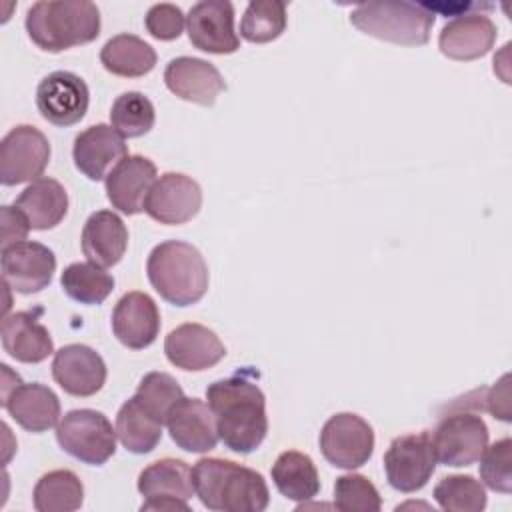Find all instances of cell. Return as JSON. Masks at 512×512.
I'll use <instances>...</instances> for the list:
<instances>
[{
	"label": "cell",
	"mask_w": 512,
	"mask_h": 512,
	"mask_svg": "<svg viewBox=\"0 0 512 512\" xmlns=\"http://www.w3.org/2000/svg\"><path fill=\"white\" fill-rule=\"evenodd\" d=\"M250 374L242 370L206 388V400L214 412L218 436L236 454L254 452L268 432L266 398Z\"/></svg>",
	"instance_id": "6da1fadb"
},
{
	"label": "cell",
	"mask_w": 512,
	"mask_h": 512,
	"mask_svg": "<svg viewBox=\"0 0 512 512\" xmlns=\"http://www.w3.org/2000/svg\"><path fill=\"white\" fill-rule=\"evenodd\" d=\"M194 492L214 512H262L270 492L260 472L224 458H200L192 468Z\"/></svg>",
	"instance_id": "7a4b0ae2"
},
{
	"label": "cell",
	"mask_w": 512,
	"mask_h": 512,
	"mask_svg": "<svg viewBox=\"0 0 512 512\" xmlns=\"http://www.w3.org/2000/svg\"><path fill=\"white\" fill-rule=\"evenodd\" d=\"M26 32L44 52L88 44L100 34V10L88 0H40L26 12Z\"/></svg>",
	"instance_id": "3957f363"
},
{
	"label": "cell",
	"mask_w": 512,
	"mask_h": 512,
	"mask_svg": "<svg viewBox=\"0 0 512 512\" xmlns=\"http://www.w3.org/2000/svg\"><path fill=\"white\" fill-rule=\"evenodd\" d=\"M146 274L152 288L174 306H192L208 290V264L202 252L182 240H166L152 248Z\"/></svg>",
	"instance_id": "277c9868"
},
{
	"label": "cell",
	"mask_w": 512,
	"mask_h": 512,
	"mask_svg": "<svg viewBox=\"0 0 512 512\" xmlns=\"http://www.w3.org/2000/svg\"><path fill=\"white\" fill-rule=\"evenodd\" d=\"M436 14L416 2H368L352 10L350 22L360 32L402 46H422L430 40Z\"/></svg>",
	"instance_id": "5b68a950"
},
{
	"label": "cell",
	"mask_w": 512,
	"mask_h": 512,
	"mask_svg": "<svg viewBox=\"0 0 512 512\" xmlns=\"http://www.w3.org/2000/svg\"><path fill=\"white\" fill-rule=\"evenodd\" d=\"M56 440L66 454L90 466H102L116 452V428L102 412L90 408L64 414L56 426Z\"/></svg>",
	"instance_id": "8992f818"
},
{
	"label": "cell",
	"mask_w": 512,
	"mask_h": 512,
	"mask_svg": "<svg viewBox=\"0 0 512 512\" xmlns=\"http://www.w3.org/2000/svg\"><path fill=\"white\" fill-rule=\"evenodd\" d=\"M430 438L436 462L454 468L470 466L488 446V426L474 412L454 410L440 418Z\"/></svg>",
	"instance_id": "52a82bcc"
},
{
	"label": "cell",
	"mask_w": 512,
	"mask_h": 512,
	"mask_svg": "<svg viewBox=\"0 0 512 512\" xmlns=\"http://www.w3.org/2000/svg\"><path fill=\"white\" fill-rule=\"evenodd\" d=\"M436 470V456L428 430L396 436L384 454L388 484L404 494L428 484Z\"/></svg>",
	"instance_id": "ba28073f"
},
{
	"label": "cell",
	"mask_w": 512,
	"mask_h": 512,
	"mask_svg": "<svg viewBox=\"0 0 512 512\" xmlns=\"http://www.w3.org/2000/svg\"><path fill=\"white\" fill-rule=\"evenodd\" d=\"M320 450L324 458L336 468H360L374 454V430L358 414H334L322 426Z\"/></svg>",
	"instance_id": "9c48e42d"
},
{
	"label": "cell",
	"mask_w": 512,
	"mask_h": 512,
	"mask_svg": "<svg viewBox=\"0 0 512 512\" xmlns=\"http://www.w3.org/2000/svg\"><path fill=\"white\" fill-rule=\"evenodd\" d=\"M48 162L50 142L30 124L14 126L0 142V182L4 186L38 180Z\"/></svg>",
	"instance_id": "30bf717a"
},
{
	"label": "cell",
	"mask_w": 512,
	"mask_h": 512,
	"mask_svg": "<svg viewBox=\"0 0 512 512\" xmlns=\"http://www.w3.org/2000/svg\"><path fill=\"white\" fill-rule=\"evenodd\" d=\"M138 492L144 496L140 510H184L194 492L192 468L176 458H162L146 466L138 476Z\"/></svg>",
	"instance_id": "8fae6325"
},
{
	"label": "cell",
	"mask_w": 512,
	"mask_h": 512,
	"mask_svg": "<svg viewBox=\"0 0 512 512\" xmlns=\"http://www.w3.org/2000/svg\"><path fill=\"white\" fill-rule=\"evenodd\" d=\"M90 92L86 82L68 70L44 76L36 88V108L54 126H72L86 116Z\"/></svg>",
	"instance_id": "7c38bea8"
},
{
	"label": "cell",
	"mask_w": 512,
	"mask_h": 512,
	"mask_svg": "<svg viewBox=\"0 0 512 512\" xmlns=\"http://www.w3.org/2000/svg\"><path fill=\"white\" fill-rule=\"evenodd\" d=\"M200 206V184L186 174L166 172L152 184L144 202V212L160 224L176 226L192 220Z\"/></svg>",
	"instance_id": "4fadbf2b"
},
{
	"label": "cell",
	"mask_w": 512,
	"mask_h": 512,
	"mask_svg": "<svg viewBox=\"0 0 512 512\" xmlns=\"http://www.w3.org/2000/svg\"><path fill=\"white\" fill-rule=\"evenodd\" d=\"M188 40L210 54H232L240 48L234 30V6L228 0H202L186 16Z\"/></svg>",
	"instance_id": "5bb4252c"
},
{
	"label": "cell",
	"mask_w": 512,
	"mask_h": 512,
	"mask_svg": "<svg viewBox=\"0 0 512 512\" xmlns=\"http://www.w3.org/2000/svg\"><path fill=\"white\" fill-rule=\"evenodd\" d=\"M54 252L34 240H24L2 248V280L8 288L20 294L44 290L54 276Z\"/></svg>",
	"instance_id": "9a60e30c"
},
{
	"label": "cell",
	"mask_w": 512,
	"mask_h": 512,
	"mask_svg": "<svg viewBox=\"0 0 512 512\" xmlns=\"http://www.w3.org/2000/svg\"><path fill=\"white\" fill-rule=\"evenodd\" d=\"M108 370L102 356L86 344H66L54 352L52 378L72 396H94L102 390Z\"/></svg>",
	"instance_id": "2e32d148"
},
{
	"label": "cell",
	"mask_w": 512,
	"mask_h": 512,
	"mask_svg": "<svg viewBox=\"0 0 512 512\" xmlns=\"http://www.w3.org/2000/svg\"><path fill=\"white\" fill-rule=\"evenodd\" d=\"M164 354L176 368L200 372L216 366L226 356V346L208 326L186 322L168 332Z\"/></svg>",
	"instance_id": "e0dca14e"
},
{
	"label": "cell",
	"mask_w": 512,
	"mask_h": 512,
	"mask_svg": "<svg viewBox=\"0 0 512 512\" xmlns=\"http://www.w3.org/2000/svg\"><path fill=\"white\" fill-rule=\"evenodd\" d=\"M128 156V144L108 124H94L74 138L72 158L76 168L90 180H106L118 162Z\"/></svg>",
	"instance_id": "ac0fdd59"
},
{
	"label": "cell",
	"mask_w": 512,
	"mask_h": 512,
	"mask_svg": "<svg viewBox=\"0 0 512 512\" xmlns=\"http://www.w3.org/2000/svg\"><path fill=\"white\" fill-rule=\"evenodd\" d=\"M164 82L174 96L200 106H212L218 94L226 90L218 68L194 56L172 58L164 68Z\"/></svg>",
	"instance_id": "d6986e66"
},
{
	"label": "cell",
	"mask_w": 512,
	"mask_h": 512,
	"mask_svg": "<svg viewBox=\"0 0 512 512\" xmlns=\"http://www.w3.org/2000/svg\"><path fill=\"white\" fill-rule=\"evenodd\" d=\"M498 36L496 24L482 12L456 14L446 22L438 36V48L452 60H476L490 52Z\"/></svg>",
	"instance_id": "ffe728a7"
},
{
	"label": "cell",
	"mask_w": 512,
	"mask_h": 512,
	"mask_svg": "<svg viewBox=\"0 0 512 512\" xmlns=\"http://www.w3.org/2000/svg\"><path fill=\"white\" fill-rule=\"evenodd\" d=\"M112 332L126 348H148L160 332V312L152 296L126 292L112 310Z\"/></svg>",
	"instance_id": "44dd1931"
},
{
	"label": "cell",
	"mask_w": 512,
	"mask_h": 512,
	"mask_svg": "<svg viewBox=\"0 0 512 512\" xmlns=\"http://www.w3.org/2000/svg\"><path fill=\"white\" fill-rule=\"evenodd\" d=\"M156 182V166L150 158L134 154L126 156L106 176V196L122 214L134 216L144 210L146 196Z\"/></svg>",
	"instance_id": "7402d4cb"
},
{
	"label": "cell",
	"mask_w": 512,
	"mask_h": 512,
	"mask_svg": "<svg viewBox=\"0 0 512 512\" xmlns=\"http://www.w3.org/2000/svg\"><path fill=\"white\" fill-rule=\"evenodd\" d=\"M172 442L186 452H210L220 436L210 406L198 398H182L166 420Z\"/></svg>",
	"instance_id": "603a6c76"
},
{
	"label": "cell",
	"mask_w": 512,
	"mask_h": 512,
	"mask_svg": "<svg viewBox=\"0 0 512 512\" xmlns=\"http://www.w3.org/2000/svg\"><path fill=\"white\" fill-rule=\"evenodd\" d=\"M38 312L40 310H20L6 314L2 320V348L18 362L38 364L54 352L52 336L38 320Z\"/></svg>",
	"instance_id": "cb8c5ba5"
},
{
	"label": "cell",
	"mask_w": 512,
	"mask_h": 512,
	"mask_svg": "<svg viewBox=\"0 0 512 512\" xmlns=\"http://www.w3.org/2000/svg\"><path fill=\"white\" fill-rule=\"evenodd\" d=\"M2 406L8 414L28 432H46L58 426L60 400L52 388L32 382H18L8 394L2 396Z\"/></svg>",
	"instance_id": "d4e9b609"
},
{
	"label": "cell",
	"mask_w": 512,
	"mask_h": 512,
	"mask_svg": "<svg viewBox=\"0 0 512 512\" xmlns=\"http://www.w3.org/2000/svg\"><path fill=\"white\" fill-rule=\"evenodd\" d=\"M80 244L88 262L110 268L116 266L126 252L128 228L116 212L98 210L84 222Z\"/></svg>",
	"instance_id": "484cf974"
},
{
	"label": "cell",
	"mask_w": 512,
	"mask_h": 512,
	"mask_svg": "<svg viewBox=\"0 0 512 512\" xmlns=\"http://www.w3.org/2000/svg\"><path fill=\"white\" fill-rule=\"evenodd\" d=\"M14 206L24 214L32 230H50L58 226L68 212V194L54 178H38L26 186Z\"/></svg>",
	"instance_id": "4316f807"
},
{
	"label": "cell",
	"mask_w": 512,
	"mask_h": 512,
	"mask_svg": "<svg viewBox=\"0 0 512 512\" xmlns=\"http://www.w3.org/2000/svg\"><path fill=\"white\" fill-rule=\"evenodd\" d=\"M274 486L282 496L294 502L312 500L320 492V476L314 460L298 450L282 452L272 470Z\"/></svg>",
	"instance_id": "83f0119b"
},
{
	"label": "cell",
	"mask_w": 512,
	"mask_h": 512,
	"mask_svg": "<svg viewBox=\"0 0 512 512\" xmlns=\"http://www.w3.org/2000/svg\"><path fill=\"white\" fill-rule=\"evenodd\" d=\"M156 50L136 34H116L100 50L102 66L116 76L138 78L156 66Z\"/></svg>",
	"instance_id": "f1b7e54d"
},
{
	"label": "cell",
	"mask_w": 512,
	"mask_h": 512,
	"mask_svg": "<svg viewBox=\"0 0 512 512\" xmlns=\"http://www.w3.org/2000/svg\"><path fill=\"white\" fill-rule=\"evenodd\" d=\"M162 426L164 424L150 416L134 396L126 400L116 414V436L132 454L152 452L162 438Z\"/></svg>",
	"instance_id": "f546056e"
},
{
	"label": "cell",
	"mask_w": 512,
	"mask_h": 512,
	"mask_svg": "<svg viewBox=\"0 0 512 512\" xmlns=\"http://www.w3.org/2000/svg\"><path fill=\"white\" fill-rule=\"evenodd\" d=\"M32 500L38 512H74L84 502V486L72 470H52L36 482Z\"/></svg>",
	"instance_id": "4dcf8cb0"
},
{
	"label": "cell",
	"mask_w": 512,
	"mask_h": 512,
	"mask_svg": "<svg viewBox=\"0 0 512 512\" xmlns=\"http://www.w3.org/2000/svg\"><path fill=\"white\" fill-rule=\"evenodd\" d=\"M60 284L80 304H102L114 288V278L98 264L74 262L64 268Z\"/></svg>",
	"instance_id": "1f68e13d"
},
{
	"label": "cell",
	"mask_w": 512,
	"mask_h": 512,
	"mask_svg": "<svg viewBox=\"0 0 512 512\" xmlns=\"http://www.w3.org/2000/svg\"><path fill=\"white\" fill-rule=\"evenodd\" d=\"M286 30V4L280 0H254L240 20V36L252 44L276 40Z\"/></svg>",
	"instance_id": "d6a6232c"
},
{
	"label": "cell",
	"mask_w": 512,
	"mask_h": 512,
	"mask_svg": "<svg viewBox=\"0 0 512 512\" xmlns=\"http://www.w3.org/2000/svg\"><path fill=\"white\" fill-rule=\"evenodd\" d=\"M110 122L120 136L138 138L152 130L156 122V110L150 98H146L142 92H124L112 104Z\"/></svg>",
	"instance_id": "836d02e7"
},
{
	"label": "cell",
	"mask_w": 512,
	"mask_h": 512,
	"mask_svg": "<svg viewBox=\"0 0 512 512\" xmlns=\"http://www.w3.org/2000/svg\"><path fill=\"white\" fill-rule=\"evenodd\" d=\"M434 500L448 512H482L486 508V490L470 474H452L436 484Z\"/></svg>",
	"instance_id": "e575fe53"
},
{
	"label": "cell",
	"mask_w": 512,
	"mask_h": 512,
	"mask_svg": "<svg viewBox=\"0 0 512 512\" xmlns=\"http://www.w3.org/2000/svg\"><path fill=\"white\" fill-rule=\"evenodd\" d=\"M134 398L140 402V406L154 416L158 422L166 424L168 414L172 408L184 398L182 386L166 372H148L138 388Z\"/></svg>",
	"instance_id": "d590c367"
},
{
	"label": "cell",
	"mask_w": 512,
	"mask_h": 512,
	"mask_svg": "<svg viewBox=\"0 0 512 512\" xmlns=\"http://www.w3.org/2000/svg\"><path fill=\"white\" fill-rule=\"evenodd\" d=\"M334 504L342 512H378L382 498L366 476L344 474L334 482Z\"/></svg>",
	"instance_id": "8d00e7d4"
},
{
	"label": "cell",
	"mask_w": 512,
	"mask_h": 512,
	"mask_svg": "<svg viewBox=\"0 0 512 512\" xmlns=\"http://www.w3.org/2000/svg\"><path fill=\"white\" fill-rule=\"evenodd\" d=\"M480 478L482 482L500 494L512 492V440L502 438L480 456Z\"/></svg>",
	"instance_id": "74e56055"
},
{
	"label": "cell",
	"mask_w": 512,
	"mask_h": 512,
	"mask_svg": "<svg viewBox=\"0 0 512 512\" xmlns=\"http://www.w3.org/2000/svg\"><path fill=\"white\" fill-rule=\"evenodd\" d=\"M186 24L184 12L170 2L154 4L144 16V26L156 40H176Z\"/></svg>",
	"instance_id": "f35d334b"
},
{
	"label": "cell",
	"mask_w": 512,
	"mask_h": 512,
	"mask_svg": "<svg viewBox=\"0 0 512 512\" xmlns=\"http://www.w3.org/2000/svg\"><path fill=\"white\" fill-rule=\"evenodd\" d=\"M30 224L16 206H2V248L24 242Z\"/></svg>",
	"instance_id": "ab89813d"
},
{
	"label": "cell",
	"mask_w": 512,
	"mask_h": 512,
	"mask_svg": "<svg viewBox=\"0 0 512 512\" xmlns=\"http://www.w3.org/2000/svg\"><path fill=\"white\" fill-rule=\"evenodd\" d=\"M510 376L504 374L488 392H486V410L504 422H510V388H508Z\"/></svg>",
	"instance_id": "60d3db41"
}]
</instances>
